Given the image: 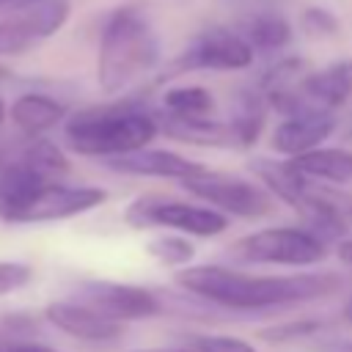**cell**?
Masks as SVG:
<instances>
[{"instance_id":"cell-1","label":"cell","mask_w":352,"mask_h":352,"mask_svg":"<svg viewBox=\"0 0 352 352\" xmlns=\"http://www.w3.org/2000/svg\"><path fill=\"white\" fill-rule=\"evenodd\" d=\"M176 283L209 302L228 311H270L322 300L341 289V275L336 272H294V275H253L234 267L201 264L182 267Z\"/></svg>"},{"instance_id":"cell-2","label":"cell","mask_w":352,"mask_h":352,"mask_svg":"<svg viewBox=\"0 0 352 352\" xmlns=\"http://www.w3.org/2000/svg\"><path fill=\"white\" fill-rule=\"evenodd\" d=\"M160 132V121L138 104H96L72 113L63 124L66 146L80 157L110 160L148 146Z\"/></svg>"},{"instance_id":"cell-3","label":"cell","mask_w":352,"mask_h":352,"mask_svg":"<svg viewBox=\"0 0 352 352\" xmlns=\"http://www.w3.org/2000/svg\"><path fill=\"white\" fill-rule=\"evenodd\" d=\"M160 60V44L148 19L135 8H116L102 28L96 82L104 94H121L146 77Z\"/></svg>"},{"instance_id":"cell-4","label":"cell","mask_w":352,"mask_h":352,"mask_svg":"<svg viewBox=\"0 0 352 352\" xmlns=\"http://www.w3.org/2000/svg\"><path fill=\"white\" fill-rule=\"evenodd\" d=\"M129 228H168L187 236H220L228 231V214L209 204L170 201L165 195H138L124 209Z\"/></svg>"},{"instance_id":"cell-5","label":"cell","mask_w":352,"mask_h":352,"mask_svg":"<svg viewBox=\"0 0 352 352\" xmlns=\"http://www.w3.org/2000/svg\"><path fill=\"white\" fill-rule=\"evenodd\" d=\"M228 256L239 264L308 267V264H319L327 256V242L311 228L272 226V228H258L236 239L228 248Z\"/></svg>"},{"instance_id":"cell-6","label":"cell","mask_w":352,"mask_h":352,"mask_svg":"<svg viewBox=\"0 0 352 352\" xmlns=\"http://www.w3.org/2000/svg\"><path fill=\"white\" fill-rule=\"evenodd\" d=\"M182 187L187 192H192L195 198H201L204 204L234 214V217H245V220H256L272 212V192L261 184H253L248 179H236V176H226V173H214V170H204L195 173L190 179H182Z\"/></svg>"},{"instance_id":"cell-7","label":"cell","mask_w":352,"mask_h":352,"mask_svg":"<svg viewBox=\"0 0 352 352\" xmlns=\"http://www.w3.org/2000/svg\"><path fill=\"white\" fill-rule=\"evenodd\" d=\"M253 55L256 50L239 30L209 28L187 44V50L170 63V72H242L253 63Z\"/></svg>"},{"instance_id":"cell-8","label":"cell","mask_w":352,"mask_h":352,"mask_svg":"<svg viewBox=\"0 0 352 352\" xmlns=\"http://www.w3.org/2000/svg\"><path fill=\"white\" fill-rule=\"evenodd\" d=\"M74 300L88 302L91 308L102 311L104 316H110L116 322L151 319L165 311L162 300L151 289H143L135 283H121V280H107V278L80 280L74 286Z\"/></svg>"},{"instance_id":"cell-9","label":"cell","mask_w":352,"mask_h":352,"mask_svg":"<svg viewBox=\"0 0 352 352\" xmlns=\"http://www.w3.org/2000/svg\"><path fill=\"white\" fill-rule=\"evenodd\" d=\"M69 0H41L25 11L0 19V58L22 55L55 36L69 19Z\"/></svg>"},{"instance_id":"cell-10","label":"cell","mask_w":352,"mask_h":352,"mask_svg":"<svg viewBox=\"0 0 352 352\" xmlns=\"http://www.w3.org/2000/svg\"><path fill=\"white\" fill-rule=\"evenodd\" d=\"M44 319L55 330L66 333L69 338L85 341V344H110V341H118L124 336V322H116V319L104 316L102 311L91 308L88 302L74 300V297L47 302Z\"/></svg>"},{"instance_id":"cell-11","label":"cell","mask_w":352,"mask_h":352,"mask_svg":"<svg viewBox=\"0 0 352 352\" xmlns=\"http://www.w3.org/2000/svg\"><path fill=\"white\" fill-rule=\"evenodd\" d=\"M107 201V190L102 187H72L63 182H50L41 187V192L33 198V204L25 212L22 223H55L69 220L77 214H85Z\"/></svg>"},{"instance_id":"cell-12","label":"cell","mask_w":352,"mask_h":352,"mask_svg":"<svg viewBox=\"0 0 352 352\" xmlns=\"http://www.w3.org/2000/svg\"><path fill=\"white\" fill-rule=\"evenodd\" d=\"M50 182H58V179L38 170L28 157H22V151L19 157L3 162L0 165V220L22 223L28 206Z\"/></svg>"},{"instance_id":"cell-13","label":"cell","mask_w":352,"mask_h":352,"mask_svg":"<svg viewBox=\"0 0 352 352\" xmlns=\"http://www.w3.org/2000/svg\"><path fill=\"white\" fill-rule=\"evenodd\" d=\"M333 132H336L333 110L308 107V110L283 116V121L272 132V148L283 157H297L322 146Z\"/></svg>"},{"instance_id":"cell-14","label":"cell","mask_w":352,"mask_h":352,"mask_svg":"<svg viewBox=\"0 0 352 352\" xmlns=\"http://www.w3.org/2000/svg\"><path fill=\"white\" fill-rule=\"evenodd\" d=\"M110 170L116 173H126V176H157V179H190L195 173H204L206 165L190 160V157H182L176 151H168V148H135V151H126V154H118V157H110L104 160Z\"/></svg>"},{"instance_id":"cell-15","label":"cell","mask_w":352,"mask_h":352,"mask_svg":"<svg viewBox=\"0 0 352 352\" xmlns=\"http://www.w3.org/2000/svg\"><path fill=\"white\" fill-rule=\"evenodd\" d=\"M160 132L179 143L190 146H204V148H239L236 135L228 121H214L209 116H162Z\"/></svg>"},{"instance_id":"cell-16","label":"cell","mask_w":352,"mask_h":352,"mask_svg":"<svg viewBox=\"0 0 352 352\" xmlns=\"http://www.w3.org/2000/svg\"><path fill=\"white\" fill-rule=\"evenodd\" d=\"M300 94L311 107L338 110L352 99V60H338L322 72H305Z\"/></svg>"},{"instance_id":"cell-17","label":"cell","mask_w":352,"mask_h":352,"mask_svg":"<svg viewBox=\"0 0 352 352\" xmlns=\"http://www.w3.org/2000/svg\"><path fill=\"white\" fill-rule=\"evenodd\" d=\"M11 124L25 135H41L66 121V104L47 94H22L8 107Z\"/></svg>"},{"instance_id":"cell-18","label":"cell","mask_w":352,"mask_h":352,"mask_svg":"<svg viewBox=\"0 0 352 352\" xmlns=\"http://www.w3.org/2000/svg\"><path fill=\"white\" fill-rule=\"evenodd\" d=\"M305 176L327 184H344L352 182V151L338 146H316L305 154L289 157Z\"/></svg>"},{"instance_id":"cell-19","label":"cell","mask_w":352,"mask_h":352,"mask_svg":"<svg viewBox=\"0 0 352 352\" xmlns=\"http://www.w3.org/2000/svg\"><path fill=\"white\" fill-rule=\"evenodd\" d=\"M239 33L256 52H280L292 41V25L283 14L256 11L239 22Z\"/></svg>"},{"instance_id":"cell-20","label":"cell","mask_w":352,"mask_h":352,"mask_svg":"<svg viewBox=\"0 0 352 352\" xmlns=\"http://www.w3.org/2000/svg\"><path fill=\"white\" fill-rule=\"evenodd\" d=\"M267 107H270V102L258 88H250V91L239 94V99L234 104V116L228 118L239 148H248L258 140V135L264 129V121H267Z\"/></svg>"},{"instance_id":"cell-21","label":"cell","mask_w":352,"mask_h":352,"mask_svg":"<svg viewBox=\"0 0 352 352\" xmlns=\"http://www.w3.org/2000/svg\"><path fill=\"white\" fill-rule=\"evenodd\" d=\"M162 107L168 116H209L214 96L204 85H176L162 94Z\"/></svg>"},{"instance_id":"cell-22","label":"cell","mask_w":352,"mask_h":352,"mask_svg":"<svg viewBox=\"0 0 352 352\" xmlns=\"http://www.w3.org/2000/svg\"><path fill=\"white\" fill-rule=\"evenodd\" d=\"M146 253L162 264V267H187L195 258V245L187 239V234H160L146 242Z\"/></svg>"},{"instance_id":"cell-23","label":"cell","mask_w":352,"mask_h":352,"mask_svg":"<svg viewBox=\"0 0 352 352\" xmlns=\"http://www.w3.org/2000/svg\"><path fill=\"white\" fill-rule=\"evenodd\" d=\"M22 157H28L38 170H44L52 179H58V176H63L69 170L66 154L50 140H33L28 148H22Z\"/></svg>"},{"instance_id":"cell-24","label":"cell","mask_w":352,"mask_h":352,"mask_svg":"<svg viewBox=\"0 0 352 352\" xmlns=\"http://www.w3.org/2000/svg\"><path fill=\"white\" fill-rule=\"evenodd\" d=\"M322 322L319 319H297V322H283V324H272L267 330H261L258 336L267 344H289V341H302V338H314L322 333Z\"/></svg>"},{"instance_id":"cell-25","label":"cell","mask_w":352,"mask_h":352,"mask_svg":"<svg viewBox=\"0 0 352 352\" xmlns=\"http://www.w3.org/2000/svg\"><path fill=\"white\" fill-rule=\"evenodd\" d=\"M190 352H256V346L245 338H236V336L204 333V336L190 338Z\"/></svg>"},{"instance_id":"cell-26","label":"cell","mask_w":352,"mask_h":352,"mask_svg":"<svg viewBox=\"0 0 352 352\" xmlns=\"http://www.w3.org/2000/svg\"><path fill=\"white\" fill-rule=\"evenodd\" d=\"M33 280V267L25 261H0V297L22 292Z\"/></svg>"},{"instance_id":"cell-27","label":"cell","mask_w":352,"mask_h":352,"mask_svg":"<svg viewBox=\"0 0 352 352\" xmlns=\"http://www.w3.org/2000/svg\"><path fill=\"white\" fill-rule=\"evenodd\" d=\"M300 28L308 33V36H336L338 33V16L327 8H305L302 16H300Z\"/></svg>"},{"instance_id":"cell-28","label":"cell","mask_w":352,"mask_h":352,"mask_svg":"<svg viewBox=\"0 0 352 352\" xmlns=\"http://www.w3.org/2000/svg\"><path fill=\"white\" fill-rule=\"evenodd\" d=\"M0 352H55L47 344L38 341H25V338H14V336H0Z\"/></svg>"},{"instance_id":"cell-29","label":"cell","mask_w":352,"mask_h":352,"mask_svg":"<svg viewBox=\"0 0 352 352\" xmlns=\"http://www.w3.org/2000/svg\"><path fill=\"white\" fill-rule=\"evenodd\" d=\"M36 3H41V0H0V14L3 16L6 14H16V11H25V8L36 6Z\"/></svg>"},{"instance_id":"cell-30","label":"cell","mask_w":352,"mask_h":352,"mask_svg":"<svg viewBox=\"0 0 352 352\" xmlns=\"http://www.w3.org/2000/svg\"><path fill=\"white\" fill-rule=\"evenodd\" d=\"M319 352H352V338H333V341H322Z\"/></svg>"},{"instance_id":"cell-31","label":"cell","mask_w":352,"mask_h":352,"mask_svg":"<svg viewBox=\"0 0 352 352\" xmlns=\"http://www.w3.org/2000/svg\"><path fill=\"white\" fill-rule=\"evenodd\" d=\"M338 258H341L344 264H352V239H344V242L338 245Z\"/></svg>"},{"instance_id":"cell-32","label":"cell","mask_w":352,"mask_h":352,"mask_svg":"<svg viewBox=\"0 0 352 352\" xmlns=\"http://www.w3.org/2000/svg\"><path fill=\"white\" fill-rule=\"evenodd\" d=\"M341 135H344V140H346V143H352V113H349V118L344 121V129H341Z\"/></svg>"},{"instance_id":"cell-33","label":"cell","mask_w":352,"mask_h":352,"mask_svg":"<svg viewBox=\"0 0 352 352\" xmlns=\"http://www.w3.org/2000/svg\"><path fill=\"white\" fill-rule=\"evenodd\" d=\"M341 316H344V322H349V324H352V297L344 302V308H341Z\"/></svg>"},{"instance_id":"cell-34","label":"cell","mask_w":352,"mask_h":352,"mask_svg":"<svg viewBox=\"0 0 352 352\" xmlns=\"http://www.w3.org/2000/svg\"><path fill=\"white\" fill-rule=\"evenodd\" d=\"M6 116H8V107H6V102H3V96H0V124L6 121Z\"/></svg>"},{"instance_id":"cell-35","label":"cell","mask_w":352,"mask_h":352,"mask_svg":"<svg viewBox=\"0 0 352 352\" xmlns=\"http://www.w3.org/2000/svg\"><path fill=\"white\" fill-rule=\"evenodd\" d=\"M138 352H190V349H138Z\"/></svg>"},{"instance_id":"cell-36","label":"cell","mask_w":352,"mask_h":352,"mask_svg":"<svg viewBox=\"0 0 352 352\" xmlns=\"http://www.w3.org/2000/svg\"><path fill=\"white\" fill-rule=\"evenodd\" d=\"M6 74H8V69H6V66H3V63H0V80H3V77H6Z\"/></svg>"}]
</instances>
